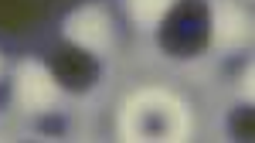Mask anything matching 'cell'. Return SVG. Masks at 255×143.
<instances>
[{"instance_id": "obj_1", "label": "cell", "mask_w": 255, "mask_h": 143, "mask_svg": "<svg viewBox=\"0 0 255 143\" xmlns=\"http://www.w3.org/2000/svg\"><path fill=\"white\" fill-rule=\"evenodd\" d=\"M235 126H238V133H245V137H249V133H252V116H249V113H238Z\"/></svg>"}]
</instances>
